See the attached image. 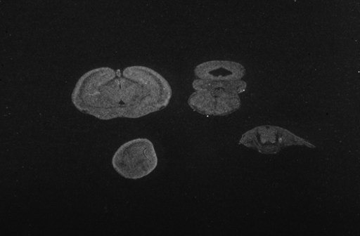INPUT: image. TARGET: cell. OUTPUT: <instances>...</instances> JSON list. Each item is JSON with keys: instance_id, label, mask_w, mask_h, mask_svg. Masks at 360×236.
<instances>
[{"instance_id": "cell-1", "label": "cell", "mask_w": 360, "mask_h": 236, "mask_svg": "<svg viewBox=\"0 0 360 236\" xmlns=\"http://www.w3.org/2000/svg\"><path fill=\"white\" fill-rule=\"evenodd\" d=\"M172 91L160 73L143 66L124 70L103 67L90 70L77 81L71 100L82 113L98 119H136L163 110Z\"/></svg>"}, {"instance_id": "cell-2", "label": "cell", "mask_w": 360, "mask_h": 236, "mask_svg": "<svg viewBox=\"0 0 360 236\" xmlns=\"http://www.w3.org/2000/svg\"><path fill=\"white\" fill-rule=\"evenodd\" d=\"M158 157L153 143L143 138L124 143L112 159L115 171L129 180H139L153 172Z\"/></svg>"}, {"instance_id": "cell-3", "label": "cell", "mask_w": 360, "mask_h": 236, "mask_svg": "<svg viewBox=\"0 0 360 236\" xmlns=\"http://www.w3.org/2000/svg\"><path fill=\"white\" fill-rule=\"evenodd\" d=\"M240 143L262 154L272 155L290 145H307L314 148L308 141L290 131L275 126H263L245 133Z\"/></svg>"}, {"instance_id": "cell-4", "label": "cell", "mask_w": 360, "mask_h": 236, "mask_svg": "<svg viewBox=\"0 0 360 236\" xmlns=\"http://www.w3.org/2000/svg\"><path fill=\"white\" fill-rule=\"evenodd\" d=\"M188 105L195 112L213 116H226L241 107L238 95L229 91H195L188 99Z\"/></svg>"}, {"instance_id": "cell-5", "label": "cell", "mask_w": 360, "mask_h": 236, "mask_svg": "<svg viewBox=\"0 0 360 236\" xmlns=\"http://www.w3.org/2000/svg\"><path fill=\"white\" fill-rule=\"evenodd\" d=\"M194 74L198 79L212 81L242 80L246 70L241 64L230 61H211L198 65Z\"/></svg>"}, {"instance_id": "cell-6", "label": "cell", "mask_w": 360, "mask_h": 236, "mask_svg": "<svg viewBox=\"0 0 360 236\" xmlns=\"http://www.w3.org/2000/svg\"><path fill=\"white\" fill-rule=\"evenodd\" d=\"M195 91L223 90L233 92L236 94L243 93L247 88V83L242 80L237 81H212L195 79L193 82Z\"/></svg>"}]
</instances>
